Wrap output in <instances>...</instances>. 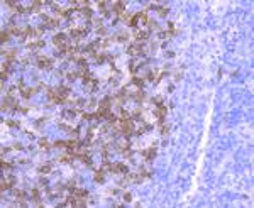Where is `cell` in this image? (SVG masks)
<instances>
[{"mask_svg":"<svg viewBox=\"0 0 254 208\" xmlns=\"http://www.w3.org/2000/svg\"><path fill=\"white\" fill-rule=\"evenodd\" d=\"M68 95H69V88H66V86H59L56 90L47 88V98H49L51 103H65Z\"/></svg>","mask_w":254,"mask_h":208,"instance_id":"6da1fadb","label":"cell"},{"mask_svg":"<svg viewBox=\"0 0 254 208\" xmlns=\"http://www.w3.org/2000/svg\"><path fill=\"white\" fill-rule=\"evenodd\" d=\"M115 125L121 129V132L124 134L125 137H129V136H130V132L134 130V120L129 119V117H127V119H119Z\"/></svg>","mask_w":254,"mask_h":208,"instance_id":"7a4b0ae2","label":"cell"},{"mask_svg":"<svg viewBox=\"0 0 254 208\" xmlns=\"http://www.w3.org/2000/svg\"><path fill=\"white\" fill-rule=\"evenodd\" d=\"M147 22H149V19H147V14L142 10V12L134 14L132 17L129 19V26H130V27H137V26H144V24H147Z\"/></svg>","mask_w":254,"mask_h":208,"instance_id":"3957f363","label":"cell"},{"mask_svg":"<svg viewBox=\"0 0 254 208\" xmlns=\"http://www.w3.org/2000/svg\"><path fill=\"white\" fill-rule=\"evenodd\" d=\"M15 105H17V102H15V98H14L12 95H7V97L2 100V110H9V108L19 110V107H15Z\"/></svg>","mask_w":254,"mask_h":208,"instance_id":"277c9868","label":"cell"},{"mask_svg":"<svg viewBox=\"0 0 254 208\" xmlns=\"http://www.w3.org/2000/svg\"><path fill=\"white\" fill-rule=\"evenodd\" d=\"M36 64H37L39 69H53V61L49 58H46V56H39Z\"/></svg>","mask_w":254,"mask_h":208,"instance_id":"5b68a950","label":"cell"},{"mask_svg":"<svg viewBox=\"0 0 254 208\" xmlns=\"http://www.w3.org/2000/svg\"><path fill=\"white\" fill-rule=\"evenodd\" d=\"M166 114H168V107L164 105H158L156 107V119H158V122L163 123L164 122V117H166Z\"/></svg>","mask_w":254,"mask_h":208,"instance_id":"8992f818","label":"cell"},{"mask_svg":"<svg viewBox=\"0 0 254 208\" xmlns=\"http://www.w3.org/2000/svg\"><path fill=\"white\" fill-rule=\"evenodd\" d=\"M14 184H15V176H12V174H10L9 178H4V179H2L0 190H2V191H7V190H10Z\"/></svg>","mask_w":254,"mask_h":208,"instance_id":"52a82bcc","label":"cell"},{"mask_svg":"<svg viewBox=\"0 0 254 208\" xmlns=\"http://www.w3.org/2000/svg\"><path fill=\"white\" fill-rule=\"evenodd\" d=\"M86 32H88V26H86V27H80V29H71V30H69V36H71L73 39H82Z\"/></svg>","mask_w":254,"mask_h":208,"instance_id":"ba28073f","label":"cell"},{"mask_svg":"<svg viewBox=\"0 0 254 208\" xmlns=\"http://www.w3.org/2000/svg\"><path fill=\"white\" fill-rule=\"evenodd\" d=\"M142 157H144V159H146V161H153V159H154L156 157V144L153 146V147H149V149H144V151H142Z\"/></svg>","mask_w":254,"mask_h":208,"instance_id":"9c48e42d","label":"cell"},{"mask_svg":"<svg viewBox=\"0 0 254 208\" xmlns=\"http://www.w3.org/2000/svg\"><path fill=\"white\" fill-rule=\"evenodd\" d=\"M69 191H71V195H75L76 198H86L88 196V191L83 190V188H76V186H68Z\"/></svg>","mask_w":254,"mask_h":208,"instance_id":"30bf717a","label":"cell"},{"mask_svg":"<svg viewBox=\"0 0 254 208\" xmlns=\"http://www.w3.org/2000/svg\"><path fill=\"white\" fill-rule=\"evenodd\" d=\"M31 198H32V201L36 203V206H43V203H41V195H39V190L37 188H32L31 190Z\"/></svg>","mask_w":254,"mask_h":208,"instance_id":"8fae6325","label":"cell"},{"mask_svg":"<svg viewBox=\"0 0 254 208\" xmlns=\"http://www.w3.org/2000/svg\"><path fill=\"white\" fill-rule=\"evenodd\" d=\"M14 195H15V198L21 201V205L22 206H26V198H27V195H26V191L24 190H14Z\"/></svg>","mask_w":254,"mask_h":208,"instance_id":"7c38bea8","label":"cell"},{"mask_svg":"<svg viewBox=\"0 0 254 208\" xmlns=\"http://www.w3.org/2000/svg\"><path fill=\"white\" fill-rule=\"evenodd\" d=\"M134 37H136V43H144L149 37V30H137Z\"/></svg>","mask_w":254,"mask_h":208,"instance_id":"4fadbf2b","label":"cell"},{"mask_svg":"<svg viewBox=\"0 0 254 208\" xmlns=\"http://www.w3.org/2000/svg\"><path fill=\"white\" fill-rule=\"evenodd\" d=\"M2 54L5 56V59L7 61L12 63V61L15 59V56H17V51H15V49H9V51H2Z\"/></svg>","mask_w":254,"mask_h":208,"instance_id":"5bb4252c","label":"cell"},{"mask_svg":"<svg viewBox=\"0 0 254 208\" xmlns=\"http://www.w3.org/2000/svg\"><path fill=\"white\" fill-rule=\"evenodd\" d=\"M114 12H115L117 15H122V14L125 12L124 2H115V4H114Z\"/></svg>","mask_w":254,"mask_h":208,"instance_id":"9a60e30c","label":"cell"},{"mask_svg":"<svg viewBox=\"0 0 254 208\" xmlns=\"http://www.w3.org/2000/svg\"><path fill=\"white\" fill-rule=\"evenodd\" d=\"M44 46H46V43H44L43 39H39V41H36V43H29V44H27L29 49H43Z\"/></svg>","mask_w":254,"mask_h":208,"instance_id":"2e32d148","label":"cell"},{"mask_svg":"<svg viewBox=\"0 0 254 208\" xmlns=\"http://www.w3.org/2000/svg\"><path fill=\"white\" fill-rule=\"evenodd\" d=\"M36 91H37V88H22V90H21V95H22L24 98H31L32 95L36 93Z\"/></svg>","mask_w":254,"mask_h":208,"instance_id":"e0dca14e","label":"cell"},{"mask_svg":"<svg viewBox=\"0 0 254 208\" xmlns=\"http://www.w3.org/2000/svg\"><path fill=\"white\" fill-rule=\"evenodd\" d=\"M151 9L158 10V14H159L161 17H166V15H168V12H169V9H166V7H159V5H153Z\"/></svg>","mask_w":254,"mask_h":208,"instance_id":"ac0fdd59","label":"cell"},{"mask_svg":"<svg viewBox=\"0 0 254 208\" xmlns=\"http://www.w3.org/2000/svg\"><path fill=\"white\" fill-rule=\"evenodd\" d=\"M43 21L46 22V24H47L49 27H56L58 24H59V22H58L56 19H51V17H47V15H44V14H43Z\"/></svg>","mask_w":254,"mask_h":208,"instance_id":"d6986e66","label":"cell"},{"mask_svg":"<svg viewBox=\"0 0 254 208\" xmlns=\"http://www.w3.org/2000/svg\"><path fill=\"white\" fill-rule=\"evenodd\" d=\"M53 169V162H47V164H43L41 168H39V173H43V174H46V173H49V171Z\"/></svg>","mask_w":254,"mask_h":208,"instance_id":"ffe728a7","label":"cell"},{"mask_svg":"<svg viewBox=\"0 0 254 208\" xmlns=\"http://www.w3.org/2000/svg\"><path fill=\"white\" fill-rule=\"evenodd\" d=\"M0 41H2V43L10 41V32H9V30H2V34H0Z\"/></svg>","mask_w":254,"mask_h":208,"instance_id":"44dd1931","label":"cell"},{"mask_svg":"<svg viewBox=\"0 0 254 208\" xmlns=\"http://www.w3.org/2000/svg\"><path fill=\"white\" fill-rule=\"evenodd\" d=\"M132 83L137 86V90H142V86H144V81H142L141 78H137V76H134V78H132Z\"/></svg>","mask_w":254,"mask_h":208,"instance_id":"7402d4cb","label":"cell"},{"mask_svg":"<svg viewBox=\"0 0 254 208\" xmlns=\"http://www.w3.org/2000/svg\"><path fill=\"white\" fill-rule=\"evenodd\" d=\"M95 181L97 183H104V169H100L95 173Z\"/></svg>","mask_w":254,"mask_h":208,"instance_id":"603a6c76","label":"cell"},{"mask_svg":"<svg viewBox=\"0 0 254 208\" xmlns=\"http://www.w3.org/2000/svg\"><path fill=\"white\" fill-rule=\"evenodd\" d=\"M82 14L85 15L86 19H92V14H93V12H92L90 7H83V9H82Z\"/></svg>","mask_w":254,"mask_h":208,"instance_id":"cb8c5ba5","label":"cell"},{"mask_svg":"<svg viewBox=\"0 0 254 208\" xmlns=\"http://www.w3.org/2000/svg\"><path fill=\"white\" fill-rule=\"evenodd\" d=\"M159 125H161V129H159V130H161V134H163V136H166V134H168V132H169V125H168V123H159Z\"/></svg>","mask_w":254,"mask_h":208,"instance_id":"d4e9b609","label":"cell"},{"mask_svg":"<svg viewBox=\"0 0 254 208\" xmlns=\"http://www.w3.org/2000/svg\"><path fill=\"white\" fill-rule=\"evenodd\" d=\"M54 147L56 149H66V140H56V142H54Z\"/></svg>","mask_w":254,"mask_h":208,"instance_id":"484cf974","label":"cell"},{"mask_svg":"<svg viewBox=\"0 0 254 208\" xmlns=\"http://www.w3.org/2000/svg\"><path fill=\"white\" fill-rule=\"evenodd\" d=\"M147 26H149V29L151 30H158V29H159V24H158V22H156V21H149V22H147Z\"/></svg>","mask_w":254,"mask_h":208,"instance_id":"4316f807","label":"cell"},{"mask_svg":"<svg viewBox=\"0 0 254 208\" xmlns=\"http://www.w3.org/2000/svg\"><path fill=\"white\" fill-rule=\"evenodd\" d=\"M39 146H41V149H46V151L49 149V142H47L46 139H41V140H39Z\"/></svg>","mask_w":254,"mask_h":208,"instance_id":"83f0119b","label":"cell"},{"mask_svg":"<svg viewBox=\"0 0 254 208\" xmlns=\"http://www.w3.org/2000/svg\"><path fill=\"white\" fill-rule=\"evenodd\" d=\"M2 169H7V171H10V169H14V164H10V162H5V161H2Z\"/></svg>","mask_w":254,"mask_h":208,"instance_id":"f1b7e54d","label":"cell"},{"mask_svg":"<svg viewBox=\"0 0 254 208\" xmlns=\"http://www.w3.org/2000/svg\"><path fill=\"white\" fill-rule=\"evenodd\" d=\"M76 115V110H66L63 112V117H75Z\"/></svg>","mask_w":254,"mask_h":208,"instance_id":"f546056e","label":"cell"},{"mask_svg":"<svg viewBox=\"0 0 254 208\" xmlns=\"http://www.w3.org/2000/svg\"><path fill=\"white\" fill-rule=\"evenodd\" d=\"M127 37H129V36H125V34H119V36H117V39H115V41H119V43H125V41H127Z\"/></svg>","mask_w":254,"mask_h":208,"instance_id":"4dcf8cb0","label":"cell"},{"mask_svg":"<svg viewBox=\"0 0 254 208\" xmlns=\"http://www.w3.org/2000/svg\"><path fill=\"white\" fill-rule=\"evenodd\" d=\"M153 103H156V107L163 105V97H154V98H153Z\"/></svg>","mask_w":254,"mask_h":208,"instance_id":"1f68e13d","label":"cell"},{"mask_svg":"<svg viewBox=\"0 0 254 208\" xmlns=\"http://www.w3.org/2000/svg\"><path fill=\"white\" fill-rule=\"evenodd\" d=\"M59 161H61V162H71V156H69V154H66V156L61 157Z\"/></svg>","mask_w":254,"mask_h":208,"instance_id":"d6a6232c","label":"cell"},{"mask_svg":"<svg viewBox=\"0 0 254 208\" xmlns=\"http://www.w3.org/2000/svg\"><path fill=\"white\" fill-rule=\"evenodd\" d=\"M154 78H156V71H149V73H147V80H149V81H154Z\"/></svg>","mask_w":254,"mask_h":208,"instance_id":"836d02e7","label":"cell"},{"mask_svg":"<svg viewBox=\"0 0 254 208\" xmlns=\"http://www.w3.org/2000/svg\"><path fill=\"white\" fill-rule=\"evenodd\" d=\"M130 198H132V195H130V193H125V195H124V201H125V203H129Z\"/></svg>","mask_w":254,"mask_h":208,"instance_id":"e575fe53","label":"cell"},{"mask_svg":"<svg viewBox=\"0 0 254 208\" xmlns=\"http://www.w3.org/2000/svg\"><path fill=\"white\" fill-rule=\"evenodd\" d=\"M39 184H43V186L46 188L47 186V178H41V179H39Z\"/></svg>","mask_w":254,"mask_h":208,"instance_id":"d590c367","label":"cell"},{"mask_svg":"<svg viewBox=\"0 0 254 208\" xmlns=\"http://www.w3.org/2000/svg\"><path fill=\"white\" fill-rule=\"evenodd\" d=\"M98 34H107V29H105V27H100V29H98Z\"/></svg>","mask_w":254,"mask_h":208,"instance_id":"8d00e7d4","label":"cell"},{"mask_svg":"<svg viewBox=\"0 0 254 208\" xmlns=\"http://www.w3.org/2000/svg\"><path fill=\"white\" fill-rule=\"evenodd\" d=\"M7 125H10V127H17L19 123H15V122H12V120H9V122H7Z\"/></svg>","mask_w":254,"mask_h":208,"instance_id":"74e56055","label":"cell"},{"mask_svg":"<svg viewBox=\"0 0 254 208\" xmlns=\"http://www.w3.org/2000/svg\"><path fill=\"white\" fill-rule=\"evenodd\" d=\"M14 147H15V149H19V151H22V149H24V147H22L21 144H15V146H14Z\"/></svg>","mask_w":254,"mask_h":208,"instance_id":"f35d334b","label":"cell"}]
</instances>
